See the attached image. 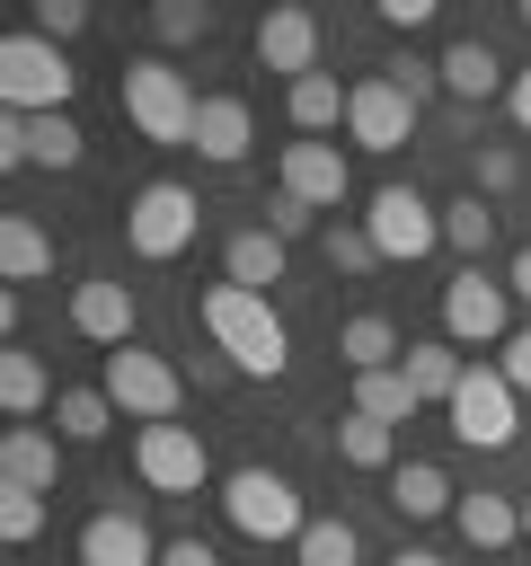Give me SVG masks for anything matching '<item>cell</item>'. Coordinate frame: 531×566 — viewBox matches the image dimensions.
Masks as SVG:
<instances>
[{
  "label": "cell",
  "mask_w": 531,
  "mask_h": 566,
  "mask_svg": "<svg viewBox=\"0 0 531 566\" xmlns=\"http://www.w3.org/2000/svg\"><path fill=\"white\" fill-rule=\"evenodd\" d=\"M327 265H336V274H372V265H381L372 230H363V221H327Z\"/></svg>",
  "instance_id": "836d02e7"
},
{
  "label": "cell",
  "mask_w": 531,
  "mask_h": 566,
  "mask_svg": "<svg viewBox=\"0 0 531 566\" xmlns=\"http://www.w3.org/2000/svg\"><path fill=\"white\" fill-rule=\"evenodd\" d=\"M274 186H283V195H301L310 212H336V203H345V186H354V168H345V150H336V142H283Z\"/></svg>",
  "instance_id": "7c38bea8"
},
{
  "label": "cell",
  "mask_w": 531,
  "mask_h": 566,
  "mask_svg": "<svg viewBox=\"0 0 531 566\" xmlns=\"http://www.w3.org/2000/svg\"><path fill=\"white\" fill-rule=\"evenodd\" d=\"M195 115H204V97L186 88L177 62H159V53L124 62V124H133L142 142H159V150H195Z\"/></svg>",
  "instance_id": "7a4b0ae2"
},
{
  "label": "cell",
  "mask_w": 531,
  "mask_h": 566,
  "mask_svg": "<svg viewBox=\"0 0 531 566\" xmlns=\"http://www.w3.org/2000/svg\"><path fill=\"white\" fill-rule=\"evenodd\" d=\"M195 318H204L212 354H230V371H248V380H274V371L292 363V336H283V318H274V301L248 292V283H204Z\"/></svg>",
  "instance_id": "6da1fadb"
},
{
  "label": "cell",
  "mask_w": 531,
  "mask_h": 566,
  "mask_svg": "<svg viewBox=\"0 0 531 566\" xmlns=\"http://www.w3.org/2000/svg\"><path fill=\"white\" fill-rule=\"evenodd\" d=\"M425 18H434V0H381V27H398V35L425 27Z\"/></svg>",
  "instance_id": "7bdbcfd3"
},
{
  "label": "cell",
  "mask_w": 531,
  "mask_h": 566,
  "mask_svg": "<svg viewBox=\"0 0 531 566\" xmlns=\"http://www.w3.org/2000/svg\"><path fill=\"white\" fill-rule=\"evenodd\" d=\"M221 283L274 292V283H283V239H274V230H230V248H221Z\"/></svg>",
  "instance_id": "44dd1931"
},
{
  "label": "cell",
  "mask_w": 531,
  "mask_h": 566,
  "mask_svg": "<svg viewBox=\"0 0 531 566\" xmlns=\"http://www.w3.org/2000/svg\"><path fill=\"white\" fill-rule=\"evenodd\" d=\"M0 274H9V283L53 274V230H44V221H27V212H9V221H0Z\"/></svg>",
  "instance_id": "cb8c5ba5"
},
{
  "label": "cell",
  "mask_w": 531,
  "mask_h": 566,
  "mask_svg": "<svg viewBox=\"0 0 531 566\" xmlns=\"http://www.w3.org/2000/svg\"><path fill=\"white\" fill-rule=\"evenodd\" d=\"M522 27H531V0H522Z\"/></svg>",
  "instance_id": "681fc988"
},
{
  "label": "cell",
  "mask_w": 531,
  "mask_h": 566,
  "mask_svg": "<svg viewBox=\"0 0 531 566\" xmlns=\"http://www.w3.org/2000/svg\"><path fill=\"white\" fill-rule=\"evenodd\" d=\"M434 71H442V88H451V97H469V106H478V97H496V88H513V71L487 53V35L442 44V53H434Z\"/></svg>",
  "instance_id": "d6986e66"
},
{
  "label": "cell",
  "mask_w": 531,
  "mask_h": 566,
  "mask_svg": "<svg viewBox=\"0 0 531 566\" xmlns=\"http://www.w3.org/2000/svg\"><path fill=\"white\" fill-rule=\"evenodd\" d=\"M133 469H142L150 495H204L212 486V451H204L195 424H142L133 433Z\"/></svg>",
  "instance_id": "9c48e42d"
},
{
  "label": "cell",
  "mask_w": 531,
  "mask_h": 566,
  "mask_svg": "<svg viewBox=\"0 0 531 566\" xmlns=\"http://www.w3.org/2000/svg\"><path fill=\"white\" fill-rule=\"evenodd\" d=\"M150 35H159V44H204V35H212V9H204V0H159V9H150Z\"/></svg>",
  "instance_id": "d6a6232c"
},
{
  "label": "cell",
  "mask_w": 531,
  "mask_h": 566,
  "mask_svg": "<svg viewBox=\"0 0 531 566\" xmlns=\"http://www.w3.org/2000/svg\"><path fill=\"white\" fill-rule=\"evenodd\" d=\"M336 354H345V371H354V380H363V371H389V363H407V345H398V327H389L381 310L345 318V327H336Z\"/></svg>",
  "instance_id": "7402d4cb"
},
{
  "label": "cell",
  "mask_w": 531,
  "mask_h": 566,
  "mask_svg": "<svg viewBox=\"0 0 531 566\" xmlns=\"http://www.w3.org/2000/svg\"><path fill=\"white\" fill-rule=\"evenodd\" d=\"M88 27V0H35V35H53V44H71Z\"/></svg>",
  "instance_id": "74e56055"
},
{
  "label": "cell",
  "mask_w": 531,
  "mask_h": 566,
  "mask_svg": "<svg viewBox=\"0 0 531 566\" xmlns=\"http://www.w3.org/2000/svg\"><path fill=\"white\" fill-rule=\"evenodd\" d=\"M389 451H398V433H389V424H372L363 407H345V416H336V460H345V469H389Z\"/></svg>",
  "instance_id": "f546056e"
},
{
  "label": "cell",
  "mask_w": 531,
  "mask_h": 566,
  "mask_svg": "<svg viewBox=\"0 0 531 566\" xmlns=\"http://www.w3.org/2000/svg\"><path fill=\"white\" fill-rule=\"evenodd\" d=\"M389 504H398L407 522H434V513H451L460 495H451V478H442L434 460H407V469H389Z\"/></svg>",
  "instance_id": "d4e9b609"
},
{
  "label": "cell",
  "mask_w": 531,
  "mask_h": 566,
  "mask_svg": "<svg viewBox=\"0 0 531 566\" xmlns=\"http://www.w3.org/2000/svg\"><path fill=\"white\" fill-rule=\"evenodd\" d=\"M363 230H372L381 265H416L425 248H442V203H425L416 186H381L363 203Z\"/></svg>",
  "instance_id": "52a82bcc"
},
{
  "label": "cell",
  "mask_w": 531,
  "mask_h": 566,
  "mask_svg": "<svg viewBox=\"0 0 531 566\" xmlns=\"http://www.w3.org/2000/svg\"><path fill=\"white\" fill-rule=\"evenodd\" d=\"M80 566H159V539L142 531V513H88V531H80Z\"/></svg>",
  "instance_id": "9a60e30c"
},
{
  "label": "cell",
  "mask_w": 531,
  "mask_h": 566,
  "mask_svg": "<svg viewBox=\"0 0 531 566\" xmlns=\"http://www.w3.org/2000/svg\"><path fill=\"white\" fill-rule=\"evenodd\" d=\"M97 389H106L115 416H133V424H177V407H186V371H177L168 354H150L142 336L106 354V380H97Z\"/></svg>",
  "instance_id": "5b68a950"
},
{
  "label": "cell",
  "mask_w": 531,
  "mask_h": 566,
  "mask_svg": "<svg viewBox=\"0 0 531 566\" xmlns=\"http://www.w3.org/2000/svg\"><path fill=\"white\" fill-rule=\"evenodd\" d=\"M451 522H460L469 548H513L522 539V495H460Z\"/></svg>",
  "instance_id": "603a6c76"
},
{
  "label": "cell",
  "mask_w": 531,
  "mask_h": 566,
  "mask_svg": "<svg viewBox=\"0 0 531 566\" xmlns=\"http://www.w3.org/2000/svg\"><path fill=\"white\" fill-rule=\"evenodd\" d=\"M381 71H389V88H398V97H407V106H425V97H434V88H442V71H434V62H416V53H389V62H381Z\"/></svg>",
  "instance_id": "d590c367"
},
{
  "label": "cell",
  "mask_w": 531,
  "mask_h": 566,
  "mask_svg": "<svg viewBox=\"0 0 531 566\" xmlns=\"http://www.w3.org/2000/svg\"><path fill=\"white\" fill-rule=\"evenodd\" d=\"M71 88H80V71H71V53L53 35L18 27L0 44V106L9 115H71Z\"/></svg>",
  "instance_id": "3957f363"
},
{
  "label": "cell",
  "mask_w": 531,
  "mask_h": 566,
  "mask_svg": "<svg viewBox=\"0 0 531 566\" xmlns=\"http://www.w3.org/2000/svg\"><path fill=\"white\" fill-rule=\"evenodd\" d=\"M292 566H363V539H354V522H336V513H310V531L292 539Z\"/></svg>",
  "instance_id": "f1b7e54d"
},
{
  "label": "cell",
  "mask_w": 531,
  "mask_h": 566,
  "mask_svg": "<svg viewBox=\"0 0 531 566\" xmlns=\"http://www.w3.org/2000/svg\"><path fill=\"white\" fill-rule=\"evenodd\" d=\"M257 62L283 71V88L310 80V71H319V18H310V9H266V18H257Z\"/></svg>",
  "instance_id": "5bb4252c"
},
{
  "label": "cell",
  "mask_w": 531,
  "mask_h": 566,
  "mask_svg": "<svg viewBox=\"0 0 531 566\" xmlns=\"http://www.w3.org/2000/svg\"><path fill=\"white\" fill-rule=\"evenodd\" d=\"M345 106H354V80H336V71H310V80H292V88H283V115H292V133H301V142L336 133V124H345Z\"/></svg>",
  "instance_id": "ac0fdd59"
},
{
  "label": "cell",
  "mask_w": 531,
  "mask_h": 566,
  "mask_svg": "<svg viewBox=\"0 0 531 566\" xmlns=\"http://www.w3.org/2000/svg\"><path fill=\"white\" fill-rule=\"evenodd\" d=\"M71 327L88 336V345H133V327H142V301H133V283H115V274H88L80 292H71Z\"/></svg>",
  "instance_id": "4fadbf2b"
},
{
  "label": "cell",
  "mask_w": 531,
  "mask_h": 566,
  "mask_svg": "<svg viewBox=\"0 0 531 566\" xmlns=\"http://www.w3.org/2000/svg\"><path fill=\"white\" fill-rule=\"evenodd\" d=\"M53 478H62V433H44V424H9V433H0V486H35V495H53Z\"/></svg>",
  "instance_id": "e0dca14e"
},
{
  "label": "cell",
  "mask_w": 531,
  "mask_h": 566,
  "mask_svg": "<svg viewBox=\"0 0 531 566\" xmlns=\"http://www.w3.org/2000/svg\"><path fill=\"white\" fill-rule=\"evenodd\" d=\"M398 371L416 380V398H425V407H451V398H460V380H469V363H460V345H451V336L407 345V363H398Z\"/></svg>",
  "instance_id": "ffe728a7"
},
{
  "label": "cell",
  "mask_w": 531,
  "mask_h": 566,
  "mask_svg": "<svg viewBox=\"0 0 531 566\" xmlns=\"http://www.w3.org/2000/svg\"><path fill=\"white\" fill-rule=\"evenodd\" d=\"M407 133H416V106L389 88V71L354 80V106H345V142H354V150H407Z\"/></svg>",
  "instance_id": "8fae6325"
},
{
  "label": "cell",
  "mask_w": 531,
  "mask_h": 566,
  "mask_svg": "<svg viewBox=\"0 0 531 566\" xmlns=\"http://www.w3.org/2000/svg\"><path fill=\"white\" fill-rule=\"evenodd\" d=\"M159 566H221V557H212V539L186 531V539H159Z\"/></svg>",
  "instance_id": "60d3db41"
},
{
  "label": "cell",
  "mask_w": 531,
  "mask_h": 566,
  "mask_svg": "<svg viewBox=\"0 0 531 566\" xmlns=\"http://www.w3.org/2000/svg\"><path fill=\"white\" fill-rule=\"evenodd\" d=\"M248 150H257V115H248V97H204V115H195V159L239 168Z\"/></svg>",
  "instance_id": "2e32d148"
},
{
  "label": "cell",
  "mask_w": 531,
  "mask_h": 566,
  "mask_svg": "<svg viewBox=\"0 0 531 566\" xmlns=\"http://www.w3.org/2000/svg\"><path fill=\"white\" fill-rule=\"evenodd\" d=\"M513 380H504V363H469V380H460V398L442 407L451 416V433L469 442V451H504L513 433H522V416H513Z\"/></svg>",
  "instance_id": "ba28073f"
},
{
  "label": "cell",
  "mask_w": 531,
  "mask_h": 566,
  "mask_svg": "<svg viewBox=\"0 0 531 566\" xmlns=\"http://www.w3.org/2000/svg\"><path fill=\"white\" fill-rule=\"evenodd\" d=\"M442 239H451L460 256H478V248L496 239V203H487V195H451V203H442Z\"/></svg>",
  "instance_id": "4dcf8cb0"
},
{
  "label": "cell",
  "mask_w": 531,
  "mask_h": 566,
  "mask_svg": "<svg viewBox=\"0 0 531 566\" xmlns=\"http://www.w3.org/2000/svg\"><path fill=\"white\" fill-rule=\"evenodd\" d=\"M310 221H319V212H310V203H301V195H283V186H274V195H266V230H274V239H283V248H292V239H301V230H310Z\"/></svg>",
  "instance_id": "f35d334b"
},
{
  "label": "cell",
  "mask_w": 531,
  "mask_h": 566,
  "mask_svg": "<svg viewBox=\"0 0 531 566\" xmlns=\"http://www.w3.org/2000/svg\"><path fill=\"white\" fill-rule=\"evenodd\" d=\"M442 336H451V345H504V336H513V292L487 283L478 265L451 274V283H442Z\"/></svg>",
  "instance_id": "30bf717a"
},
{
  "label": "cell",
  "mask_w": 531,
  "mask_h": 566,
  "mask_svg": "<svg viewBox=\"0 0 531 566\" xmlns=\"http://www.w3.org/2000/svg\"><path fill=\"white\" fill-rule=\"evenodd\" d=\"M0 531L27 548V539L44 531V495H35V486H0Z\"/></svg>",
  "instance_id": "e575fe53"
},
{
  "label": "cell",
  "mask_w": 531,
  "mask_h": 566,
  "mask_svg": "<svg viewBox=\"0 0 531 566\" xmlns=\"http://www.w3.org/2000/svg\"><path fill=\"white\" fill-rule=\"evenodd\" d=\"M221 513H230V531H248L257 548L301 539V531H310V513H301L292 478H283V469H266V460H248V469H230V478H221Z\"/></svg>",
  "instance_id": "8992f818"
},
{
  "label": "cell",
  "mask_w": 531,
  "mask_h": 566,
  "mask_svg": "<svg viewBox=\"0 0 531 566\" xmlns=\"http://www.w3.org/2000/svg\"><path fill=\"white\" fill-rule=\"evenodd\" d=\"M504 106H513V124H522V133H531V62H522V71H513V88H504Z\"/></svg>",
  "instance_id": "bcb514c9"
},
{
  "label": "cell",
  "mask_w": 531,
  "mask_h": 566,
  "mask_svg": "<svg viewBox=\"0 0 531 566\" xmlns=\"http://www.w3.org/2000/svg\"><path fill=\"white\" fill-rule=\"evenodd\" d=\"M27 133H35V115H9V106H0V159H9V168H35Z\"/></svg>",
  "instance_id": "ab89813d"
},
{
  "label": "cell",
  "mask_w": 531,
  "mask_h": 566,
  "mask_svg": "<svg viewBox=\"0 0 531 566\" xmlns=\"http://www.w3.org/2000/svg\"><path fill=\"white\" fill-rule=\"evenodd\" d=\"M195 230H204V203H195V186H177V177H150V186L124 203V248H133L142 265L186 256V248H195Z\"/></svg>",
  "instance_id": "277c9868"
},
{
  "label": "cell",
  "mask_w": 531,
  "mask_h": 566,
  "mask_svg": "<svg viewBox=\"0 0 531 566\" xmlns=\"http://www.w3.org/2000/svg\"><path fill=\"white\" fill-rule=\"evenodd\" d=\"M504 292H513V301H522V310H531V239H522V248H513V265H504Z\"/></svg>",
  "instance_id": "ee69618b"
},
{
  "label": "cell",
  "mask_w": 531,
  "mask_h": 566,
  "mask_svg": "<svg viewBox=\"0 0 531 566\" xmlns=\"http://www.w3.org/2000/svg\"><path fill=\"white\" fill-rule=\"evenodd\" d=\"M53 433L62 442H106L115 433V398L106 389H62L53 398Z\"/></svg>",
  "instance_id": "83f0119b"
},
{
  "label": "cell",
  "mask_w": 531,
  "mask_h": 566,
  "mask_svg": "<svg viewBox=\"0 0 531 566\" xmlns=\"http://www.w3.org/2000/svg\"><path fill=\"white\" fill-rule=\"evenodd\" d=\"M186 380H195V389H221V380H230V354H195V371H186Z\"/></svg>",
  "instance_id": "f6af8a7d"
},
{
  "label": "cell",
  "mask_w": 531,
  "mask_h": 566,
  "mask_svg": "<svg viewBox=\"0 0 531 566\" xmlns=\"http://www.w3.org/2000/svg\"><path fill=\"white\" fill-rule=\"evenodd\" d=\"M513 177H522V159H513L504 142H487V150H478V186H469V195H487V203H496V195H513Z\"/></svg>",
  "instance_id": "8d00e7d4"
},
{
  "label": "cell",
  "mask_w": 531,
  "mask_h": 566,
  "mask_svg": "<svg viewBox=\"0 0 531 566\" xmlns=\"http://www.w3.org/2000/svg\"><path fill=\"white\" fill-rule=\"evenodd\" d=\"M522 539H531V495H522Z\"/></svg>",
  "instance_id": "c3c4849f"
},
{
  "label": "cell",
  "mask_w": 531,
  "mask_h": 566,
  "mask_svg": "<svg viewBox=\"0 0 531 566\" xmlns=\"http://www.w3.org/2000/svg\"><path fill=\"white\" fill-rule=\"evenodd\" d=\"M44 398H62V389H53V380H44V363H35V354H27V345H9V354H0V407H9V416H18V424H27V416H35V407H44Z\"/></svg>",
  "instance_id": "4316f807"
},
{
  "label": "cell",
  "mask_w": 531,
  "mask_h": 566,
  "mask_svg": "<svg viewBox=\"0 0 531 566\" xmlns=\"http://www.w3.org/2000/svg\"><path fill=\"white\" fill-rule=\"evenodd\" d=\"M354 407H363L372 424H389V433H398V424H407V416H416L425 398H416V380H407V371L389 363V371H363V380H354Z\"/></svg>",
  "instance_id": "484cf974"
},
{
  "label": "cell",
  "mask_w": 531,
  "mask_h": 566,
  "mask_svg": "<svg viewBox=\"0 0 531 566\" xmlns=\"http://www.w3.org/2000/svg\"><path fill=\"white\" fill-rule=\"evenodd\" d=\"M27 150H35V168H80V124L71 115H35V133H27Z\"/></svg>",
  "instance_id": "1f68e13d"
},
{
  "label": "cell",
  "mask_w": 531,
  "mask_h": 566,
  "mask_svg": "<svg viewBox=\"0 0 531 566\" xmlns=\"http://www.w3.org/2000/svg\"><path fill=\"white\" fill-rule=\"evenodd\" d=\"M504 380H513V389H531V318L504 336Z\"/></svg>",
  "instance_id": "b9f144b4"
},
{
  "label": "cell",
  "mask_w": 531,
  "mask_h": 566,
  "mask_svg": "<svg viewBox=\"0 0 531 566\" xmlns=\"http://www.w3.org/2000/svg\"><path fill=\"white\" fill-rule=\"evenodd\" d=\"M389 566H442V557H434V548H398Z\"/></svg>",
  "instance_id": "7dc6e473"
}]
</instances>
